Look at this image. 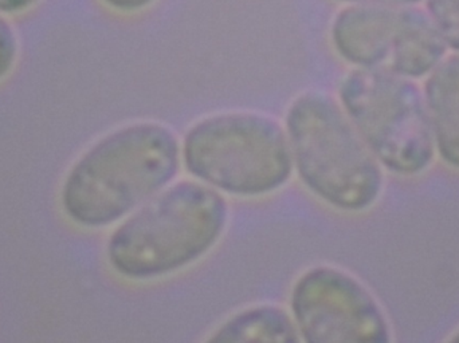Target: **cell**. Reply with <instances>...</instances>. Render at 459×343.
I'll use <instances>...</instances> for the list:
<instances>
[{
  "instance_id": "obj_1",
  "label": "cell",
  "mask_w": 459,
  "mask_h": 343,
  "mask_svg": "<svg viewBox=\"0 0 459 343\" xmlns=\"http://www.w3.org/2000/svg\"><path fill=\"white\" fill-rule=\"evenodd\" d=\"M180 163L182 144L169 126H121L73 164L62 184V210L82 228L115 226L175 183Z\"/></svg>"
},
{
  "instance_id": "obj_2",
  "label": "cell",
  "mask_w": 459,
  "mask_h": 343,
  "mask_svg": "<svg viewBox=\"0 0 459 343\" xmlns=\"http://www.w3.org/2000/svg\"><path fill=\"white\" fill-rule=\"evenodd\" d=\"M229 220L222 193L196 180L177 181L113 229L105 248L108 264L131 282L172 277L212 253Z\"/></svg>"
},
{
  "instance_id": "obj_3",
  "label": "cell",
  "mask_w": 459,
  "mask_h": 343,
  "mask_svg": "<svg viewBox=\"0 0 459 343\" xmlns=\"http://www.w3.org/2000/svg\"><path fill=\"white\" fill-rule=\"evenodd\" d=\"M283 128L294 171L313 196L344 213L377 204L385 186L382 166L339 101L320 91L299 94Z\"/></svg>"
},
{
  "instance_id": "obj_4",
  "label": "cell",
  "mask_w": 459,
  "mask_h": 343,
  "mask_svg": "<svg viewBox=\"0 0 459 343\" xmlns=\"http://www.w3.org/2000/svg\"><path fill=\"white\" fill-rule=\"evenodd\" d=\"M194 180L229 196L255 199L282 189L294 166L285 128L259 113H218L196 121L182 142Z\"/></svg>"
},
{
  "instance_id": "obj_5",
  "label": "cell",
  "mask_w": 459,
  "mask_h": 343,
  "mask_svg": "<svg viewBox=\"0 0 459 343\" xmlns=\"http://www.w3.org/2000/svg\"><path fill=\"white\" fill-rule=\"evenodd\" d=\"M339 102L382 168L412 177L436 158L423 91L409 78L355 69L339 86Z\"/></svg>"
},
{
  "instance_id": "obj_6",
  "label": "cell",
  "mask_w": 459,
  "mask_h": 343,
  "mask_svg": "<svg viewBox=\"0 0 459 343\" xmlns=\"http://www.w3.org/2000/svg\"><path fill=\"white\" fill-rule=\"evenodd\" d=\"M332 45L356 69L409 80L430 74L447 46L428 13L417 5H348L332 23Z\"/></svg>"
},
{
  "instance_id": "obj_7",
  "label": "cell",
  "mask_w": 459,
  "mask_h": 343,
  "mask_svg": "<svg viewBox=\"0 0 459 343\" xmlns=\"http://www.w3.org/2000/svg\"><path fill=\"white\" fill-rule=\"evenodd\" d=\"M289 302L302 343H394L379 299L340 267L321 264L302 272Z\"/></svg>"
},
{
  "instance_id": "obj_8",
  "label": "cell",
  "mask_w": 459,
  "mask_h": 343,
  "mask_svg": "<svg viewBox=\"0 0 459 343\" xmlns=\"http://www.w3.org/2000/svg\"><path fill=\"white\" fill-rule=\"evenodd\" d=\"M436 153L459 171V54L445 56L423 88Z\"/></svg>"
},
{
  "instance_id": "obj_9",
  "label": "cell",
  "mask_w": 459,
  "mask_h": 343,
  "mask_svg": "<svg viewBox=\"0 0 459 343\" xmlns=\"http://www.w3.org/2000/svg\"><path fill=\"white\" fill-rule=\"evenodd\" d=\"M204 343H302L293 318L273 304L246 307L223 321Z\"/></svg>"
},
{
  "instance_id": "obj_10",
  "label": "cell",
  "mask_w": 459,
  "mask_h": 343,
  "mask_svg": "<svg viewBox=\"0 0 459 343\" xmlns=\"http://www.w3.org/2000/svg\"><path fill=\"white\" fill-rule=\"evenodd\" d=\"M426 7L447 48L459 54V0H426Z\"/></svg>"
},
{
  "instance_id": "obj_11",
  "label": "cell",
  "mask_w": 459,
  "mask_h": 343,
  "mask_svg": "<svg viewBox=\"0 0 459 343\" xmlns=\"http://www.w3.org/2000/svg\"><path fill=\"white\" fill-rule=\"evenodd\" d=\"M18 56V42L10 24L0 16V81L4 80Z\"/></svg>"
},
{
  "instance_id": "obj_12",
  "label": "cell",
  "mask_w": 459,
  "mask_h": 343,
  "mask_svg": "<svg viewBox=\"0 0 459 343\" xmlns=\"http://www.w3.org/2000/svg\"><path fill=\"white\" fill-rule=\"evenodd\" d=\"M101 2L118 13H132L150 7L156 0H101Z\"/></svg>"
},
{
  "instance_id": "obj_13",
  "label": "cell",
  "mask_w": 459,
  "mask_h": 343,
  "mask_svg": "<svg viewBox=\"0 0 459 343\" xmlns=\"http://www.w3.org/2000/svg\"><path fill=\"white\" fill-rule=\"evenodd\" d=\"M39 0H0V13H16L29 10Z\"/></svg>"
},
{
  "instance_id": "obj_14",
  "label": "cell",
  "mask_w": 459,
  "mask_h": 343,
  "mask_svg": "<svg viewBox=\"0 0 459 343\" xmlns=\"http://www.w3.org/2000/svg\"><path fill=\"white\" fill-rule=\"evenodd\" d=\"M350 5H417L422 0H340Z\"/></svg>"
},
{
  "instance_id": "obj_15",
  "label": "cell",
  "mask_w": 459,
  "mask_h": 343,
  "mask_svg": "<svg viewBox=\"0 0 459 343\" xmlns=\"http://www.w3.org/2000/svg\"><path fill=\"white\" fill-rule=\"evenodd\" d=\"M445 343H459V329L457 331H455Z\"/></svg>"
}]
</instances>
